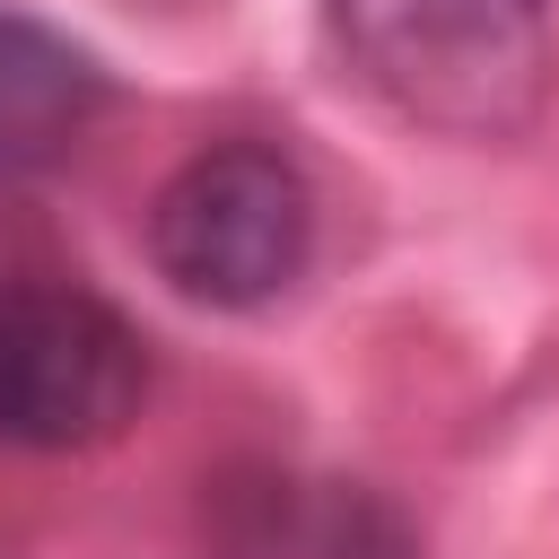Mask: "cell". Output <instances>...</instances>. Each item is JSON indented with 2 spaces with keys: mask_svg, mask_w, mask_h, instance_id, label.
Instances as JSON below:
<instances>
[{
  "mask_svg": "<svg viewBox=\"0 0 559 559\" xmlns=\"http://www.w3.org/2000/svg\"><path fill=\"white\" fill-rule=\"evenodd\" d=\"M323 26L402 122L445 140H524L559 79L542 0H323Z\"/></svg>",
  "mask_w": 559,
  "mask_h": 559,
  "instance_id": "obj_1",
  "label": "cell"
},
{
  "mask_svg": "<svg viewBox=\"0 0 559 559\" xmlns=\"http://www.w3.org/2000/svg\"><path fill=\"white\" fill-rule=\"evenodd\" d=\"M148 402L140 323L61 262L0 245V445L87 454L114 445Z\"/></svg>",
  "mask_w": 559,
  "mask_h": 559,
  "instance_id": "obj_2",
  "label": "cell"
},
{
  "mask_svg": "<svg viewBox=\"0 0 559 559\" xmlns=\"http://www.w3.org/2000/svg\"><path fill=\"white\" fill-rule=\"evenodd\" d=\"M148 262L175 297L210 314H253L314 262V192L262 140L192 148L148 192Z\"/></svg>",
  "mask_w": 559,
  "mask_h": 559,
  "instance_id": "obj_3",
  "label": "cell"
},
{
  "mask_svg": "<svg viewBox=\"0 0 559 559\" xmlns=\"http://www.w3.org/2000/svg\"><path fill=\"white\" fill-rule=\"evenodd\" d=\"M201 533L218 559H419V533L393 498L332 472L245 463L218 472L201 498Z\"/></svg>",
  "mask_w": 559,
  "mask_h": 559,
  "instance_id": "obj_4",
  "label": "cell"
},
{
  "mask_svg": "<svg viewBox=\"0 0 559 559\" xmlns=\"http://www.w3.org/2000/svg\"><path fill=\"white\" fill-rule=\"evenodd\" d=\"M105 114V70L44 17L0 9V183L61 166Z\"/></svg>",
  "mask_w": 559,
  "mask_h": 559,
  "instance_id": "obj_5",
  "label": "cell"
}]
</instances>
